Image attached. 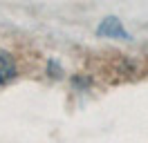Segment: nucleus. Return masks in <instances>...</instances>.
Returning <instances> with one entry per match:
<instances>
[{
  "instance_id": "2",
  "label": "nucleus",
  "mask_w": 148,
  "mask_h": 143,
  "mask_svg": "<svg viewBox=\"0 0 148 143\" xmlns=\"http://www.w3.org/2000/svg\"><path fill=\"white\" fill-rule=\"evenodd\" d=\"M16 74V65H14V58H11L7 52L0 49V83H7Z\"/></svg>"
},
{
  "instance_id": "1",
  "label": "nucleus",
  "mask_w": 148,
  "mask_h": 143,
  "mask_svg": "<svg viewBox=\"0 0 148 143\" xmlns=\"http://www.w3.org/2000/svg\"><path fill=\"white\" fill-rule=\"evenodd\" d=\"M99 34L108 36V38H128V31L123 29L117 18H106L101 25H99Z\"/></svg>"
}]
</instances>
